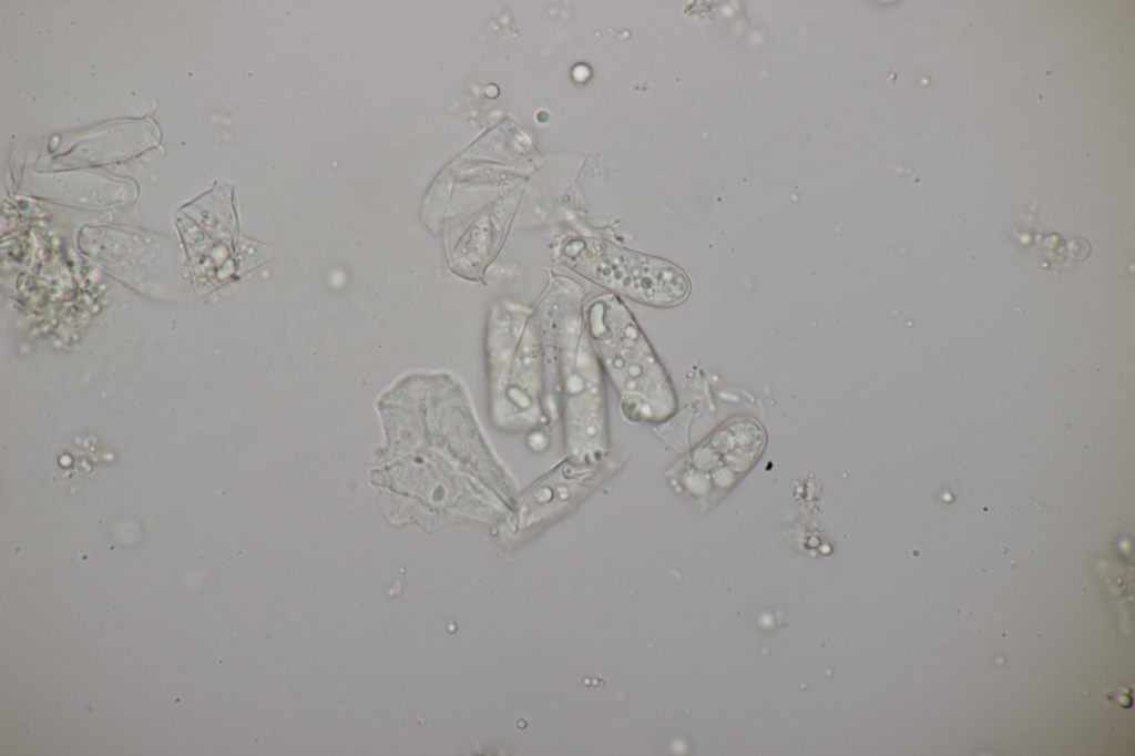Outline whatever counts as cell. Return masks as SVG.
Here are the masks:
<instances>
[{"label":"cell","mask_w":1135,"mask_h":756,"mask_svg":"<svg viewBox=\"0 0 1135 756\" xmlns=\"http://www.w3.org/2000/svg\"><path fill=\"white\" fill-rule=\"evenodd\" d=\"M485 364L492 425L507 433H532L550 416L545 348L533 308L497 300L485 331Z\"/></svg>","instance_id":"2"},{"label":"cell","mask_w":1135,"mask_h":756,"mask_svg":"<svg viewBox=\"0 0 1135 756\" xmlns=\"http://www.w3.org/2000/svg\"><path fill=\"white\" fill-rule=\"evenodd\" d=\"M559 260L609 293L647 306L673 307L691 293L687 274L674 263L603 239L565 238Z\"/></svg>","instance_id":"4"},{"label":"cell","mask_w":1135,"mask_h":756,"mask_svg":"<svg viewBox=\"0 0 1135 756\" xmlns=\"http://www.w3.org/2000/svg\"><path fill=\"white\" fill-rule=\"evenodd\" d=\"M585 324L603 374L613 385L623 417L659 423L676 410L672 381L622 298L600 294L584 308Z\"/></svg>","instance_id":"3"},{"label":"cell","mask_w":1135,"mask_h":756,"mask_svg":"<svg viewBox=\"0 0 1135 756\" xmlns=\"http://www.w3.org/2000/svg\"><path fill=\"white\" fill-rule=\"evenodd\" d=\"M583 299L577 283L552 276L533 309L544 340L548 386L551 380L558 394L565 456L599 460L612 451L605 376L589 336Z\"/></svg>","instance_id":"1"}]
</instances>
